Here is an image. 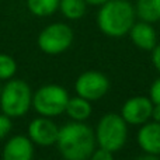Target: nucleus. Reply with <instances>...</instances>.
<instances>
[{
	"mask_svg": "<svg viewBox=\"0 0 160 160\" xmlns=\"http://www.w3.org/2000/svg\"><path fill=\"white\" fill-rule=\"evenodd\" d=\"M96 143V135L84 122L73 121L59 128L56 145L65 160H88Z\"/></svg>",
	"mask_w": 160,
	"mask_h": 160,
	"instance_id": "1",
	"label": "nucleus"
},
{
	"mask_svg": "<svg viewBox=\"0 0 160 160\" xmlns=\"http://www.w3.org/2000/svg\"><path fill=\"white\" fill-rule=\"evenodd\" d=\"M135 14L133 6L127 0H108L97 14V25L102 34L119 38L131 31Z\"/></svg>",
	"mask_w": 160,
	"mask_h": 160,
	"instance_id": "2",
	"label": "nucleus"
},
{
	"mask_svg": "<svg viewBox=\"0 0 160 160\" xmlns=\"http://www.w3.org/2000/svg\"><path fill=\"white\" fill-rule=\"evenodd\" d=\"M32 105V93L30 86L18 79L8 80L0 91V107L3 114L17 118L27 114Z\"/></svg>",
	"mask_w": 160,
	"mask_h": 160,
	"instance_id": "3",
	"label": "nucleus"
},
{
	"mask_svg": "<svg viewBox=\"0 0 160 160\" xmlns=\"http://www.w3.org/2000/svg\"><path fill=\"white\" fill-rule=\"evenodd\" d=\"M127 136V122L118 114H105L98 121L96 129V142L102 149H107L112 153L117 152L125 145Z\"/></svg>",
	"mask_w": 160,
	"mask_h": 160,
	"instance_id": "4",
	"label": "nucleus"
},
{
	"mask_svg": "<svg viewBox=\"0 0 160 160\" xmlns=\"http://www.w3.org/2000/svg\"><path fill=\"white\" fill-rule=\"evenodd\" d=\"M69 94L58 84H47L35 91L32 96V107L41 117H56L65 112Z\"/></svg>",
	"mask_w": 160,
	"mask_h": 160,
	"instance_id": "5",
	"label": "nucleus"
},
{
	"mask_svg": "<svg viewBox=\"0 0 160 160\" xmlns=\"http://www.w3.org/2000/svg\"><path fill=\"white\" fill-rule=\"evenodd\" d=\"M73 31L63 22H53L45 27L38 35V47L47 55H59L70 48Z\"/></svg>",
	"mask_w": 160,
	"mask_h": 160,
	"instance_id": "6",
	"label": "nucleus"
},
{
	"mask_svg": "<svg viewBox=\"0 0 160 160\" xmlns=\"http://www.w3.org/2000/svg\"><path fill=\"white\" fill-rule=\"evenodd\" d=\"M108 88H110L108 79L105 78V75L97 70H87L82 73L75 83L76 94L88 101L102 98L107 94Z\"/></svg>",
	"mask_w": 160,
	"mask_h": 160,
	"instance_id": "7",
	"label": "nucleus"
},
{
	"mask_svg": "<svg viewBox=\"0 0 160 160\" xmlns=\"http://www.w3.org/2000/svg\"><path fill=\"white\" fill-rule=\"evenodd\" d=\"M153 101L150 97L136 96L127 100L122 105L121 117L125 119L127 124L131 125H143L152 118Z\"/></svg>",
	"mask_w": 160,
	"mask_h": 160,
	"instance_id": "8",
	"label": "nucleus"
},
{
	"mask_svg": "<svg viewBox=\"0 0 160 160\" xmlns=\"http://www.w3.org/2000/svg\"><path fill=\"white\" fill-rule=\"evenodd\" d=\"M59 128L48 117L35 118L28 125V138L39 146H51L58 141Z\"/></svg>",
	"mask_w": 160,
	"mask_h": 160,
	"instance_id": "9",
	"label": "nucleus"
},
{
	"mask_svg": "<svg viewBox=\"0 0 160 160\" xmlns=\"http://www.w3.org/2000/svg\"><path fill=\"white\" fill-rule=\"evenodd\" d=\"M34 143L30 138L16 135L6 142L3 148V160H32Z\"/></svg>",
	"mask_w": 160,
	"mask_h": 160,
	"instance_id": "10",
	"label": "nucleus"
},
{
	"mask_svg": "<svg viewBox=\"0 0 160 160\" xmlns=\"http://www.w3.org/2000/svg\"><path fill=\"white\" fill-rule=\"evenodd\" d=\"M141 149L150 155H160V122H146L138 132Z\"/></svg>",
	"mask_w": 160,
	"mask_h": 160,
	"instance_id": "11",
	"label": "nucleus"
},
{
	"mask_svg": "<svg viewBox=\"0 0 160 160\" xmlns=\"http://www.w3.org/2000/svg\"><path fill=\"white\" fill-rule=\"evenodd\" d=\"M131 41L142 51H152L158 45V35L150 22H135L129 31Z\"/></svg>",
	"mask_w": 160,
	"mask_h": 160,
	"instance_id": "12",
	"label": "nucleus"
},
{
	"mask_svg": "<svg viewBox=\"0 0 160 160\" xmlns=\"http://www.w3.org/2000/svg\"><path fill=\"white\" fill-rule=\"evenodd\" d=\"M91 101L88 100L83 98L80 96L72 97L69 98L66 105V110L65 112L73 119V121H78V122H84L88 117L91 115Z\"/></svg>",
	"mask_w": 160,
	"mask_h": 160,
	"instance_id": "13",
	"label": "nucleus"
},
{
	"mask_svg": "<svg viewBox=\"0 0 160 160\" xmlns=\"http://www.w3.org/2000/svg\"><path fill=\"white\" fill-rule=\"evenodd\" d=\"M142 21L156 22L160 20V0H138L135 8Z\"/></svg>",
	"mask_w": 160,
	"mask_h": 160,
	"instance_id": "14",
	"label": "nucleus"
},
{
	"mask_svg": "<svg viewBox=\"0 0 160 160\" xmlns=\"http://www.w3.org/2000/svg\"><path fill=\"white\" fill-rule=\"evenodd\" d=\"M59 2L61 0H27V7L34 16L47 17L58 10Z\"/></svg>",
	"mask_w": 160,
	"mask_h": 160,
	"instance_id": "15",
	"label": "nucleus"
},
{
	"mask_svg": "<svg viewBox=\"0 0 160 160\" xmlns=\"http://www.w3.org/2000/svg\"><path fill=\"white\" fill-rule=\"evenodd\" d=\"M86 4L84 0H61L59 2V8L62 14L69 20H79L84 16L86 13Z\"/></svg>",
	"mask_w": 160,
	"mask_h": 160,
	"instance_id": "16",
	"label": "nucleus"
},
{
	"mask_svg": "<svg viewBox=\"0 0 160 160\" xmlns=\"http://www.w3.org/2000/svg\"><path fill=\"white\" fill-rule=\"evenodd\" d=\"M17 63L10 55L0 53V80H10L16 75Z\"/></svg>",
	"mask_w": 160,
	"mask_h": 160,
	"instance_id": "17",
	"label": "nucleus"
},
{
	"mask_svg": "<svg viewBox=\"0 0 160 160\" xmlns=\"http://www.w3.org/2000/svg\"><path fill=\"white\" fill-rule=\"evenodd\" d=\"M11 131V118L6 114H0V141L4 139Z\"/></svg>",
	"mask_w": 160,
	"mask_h": 160,
	"instance_id": "18",
	"label": "nucleus"
},
{
	"mask_svg": "<svg viewBox=\"0 0 160 160\" xmlns=\"http://www.w3.org/2000/svg\"><path fill=\"white\" fill-rule=\"evenodd\" d=\"M88 160H114V155H112V152H110V150L100 148V149L94 150L93 155L90 156Z\"/></svg>",
	"mask_w": 160,
	"mask_h": 160,
	"instance_id": "19",
	"label": "nucleus"
},
{
	"mask_svg": "<svg viewBox=\"0 0 160 160\" xmlns=\"http://www.w3.org/2000/svg\"><path fill=\"white\" fill-rule=\"evenodd\" d=\"M150 100L153 101V104H160V78H158L153 82V84L150 86L149 91Z\"/></svg>",
	"mask_w": 160,
	"mask_h": 160,
	"instance_id": "20",
	"label": "nucleus"
},
{
	"mask_svg": "<svg viewBox=\"0 0 160 160\" xmlns=\"http://www.w3.org/2000/svg\"><path fill=\"white\" fill-rule=\"evenodd\" d=\"M152 62H153L156 69L160 72V44H158L152 49Z\"/></svg>",
	"mask_w": 160,
	"mask_h": 160,
	"instance_id": "21",
	"label": "nucleus"
},
{
	"mask_svg": "<svg viewBox=\"0 0 160 160\" xmlns=\"http://www.w3.org/2000/svg\"><path fill=\"white\" fill-rule=\"evenodd\" d=\"M152 119L156 121V122H160V104H153Z\"/></svg>",
	"mask_w": 160,
	"mask_h": 160,
	"instance_id": "22",
	"label": "nucleus"
},
{
	"mask_svg": "<svg viewBox=\"0 0 160 160\" xmlns=\"http://www.w3.org/2000/svg\"><path fill=\"white\" fill-rule=\"evenodd\" d=\"M136 160H160L156 155H150V153H146V155L141 156V158H138Z\"/></svg>",
	"mask_w": 160,
	"mask_h": 160,
	"instance_id": "23",
	"label": "nucleus"
},
{
	"mask_svg": "<svg viewBox=\"0 0 160 160\" xmlns=\"http://www.w3.org/2000/svg\"><path fill=\"white\" fill-rule=\"evenodd\" d=\"M84 2L91 6H102L104 3H107L108 0H84Z\"/></svg>",
	"mask_w": 160,
	"mask_h": 160,
	"instance_id": "24",
	"label": "nucleus"
},
{
	"mask_svg": "<svg viewBox=\"0 0 160 160\" xmlns=\"http://www.w3.org/2000/svg\"><path fill=\"white\" fill-rule=\"evenodd\" d=\"M0 91H2V87H0Z\"/></svg>",
	"mask_w": 160,
	"mask_h": 160,
	"instance_id": "25",
	"label": "nucleus"
}]
</instances>
